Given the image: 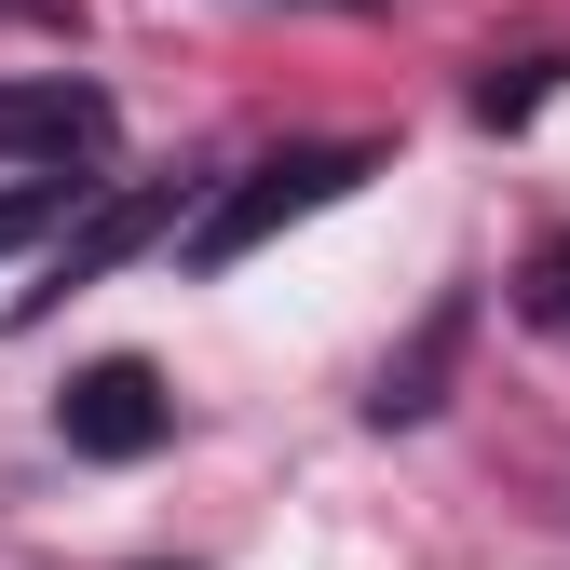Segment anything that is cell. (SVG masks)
I'll list each match as a JSON object with an SVG mask.
<instances>
[{
	"mask_svg": "<svg viewBox=\"0 0 570 570\" xmlns=\"http://www.w3.org/2000/svg\"><path fill=\"white\" fill-rule=\"evenodd\" d=\"M68 190H82V177H14V190H0V258H28L41 232H68Z\"/></svg>",
	"mask_w": 570,
	"mask_h": 570,
	"instance_id": "cell-5",
	"label": "cell"
},
{
	"mask_svg": "<svg viewBox=\"0 0 570 570\" xmlns=\"http://www.w3.org/2000/svg\"><path fill=\"white\" fill-rule=\"evenodd\" d=\"M96 150H109V96L96 82H0V164L68 177V164H96Z\"/></svg>",
	"mask_w": 570,
	"mask_h": 570,
	"instance_id": "cell-4",
	"label": "cell"
},
{
	"mask_svg": "<svg viewBox=\"0 0 570 570\" xmlns=\"http://www.w3.org/2000/svg\"><path fill=\"white\" fill-rule=\"evenodd\" d=\"M367 164H381L367 136H326V150H272V164H245V177H232V190H218V204H204V218L177 232V272H245L272 232H299L313 204H340Z\"/></svg>",
	"mask_w": 570,
	"mask_h": 570,
	"instance_id": "cell-1",
	"label": "cell"
},
{
	"mask_svg": "<svg viewBox=\"0 0 570 570\" xmlns=\"http://www.w3.org/2000/svg\"><path fill=\"white\" fill-rule=\"evenodd\" d=\"M28 14H41V0H28Z\"/></svg>",
	"mask_w": 570,
	"mask_h": 570,
	"instance_id": "cell-7",
	"label": "cell"
},
{
	"mask_svg": "<svg viewBox=\"0 0 570 570\" xmlns=\"http://www.w3.org/2000/svg\"><path fill=\"white\" fill-rule=\"evenodd\" d=\"M150 232H177V190H109V204H96L82 232H55V258H41V285H14V326H41L55 299H82L96 272H122L136 245H150Z\"/></svg>",
	"mask_w": 570,
	"mask_h": 570,
	"instance_id": "cell-3",
	"label": "cell"
},
{
	"mask_svg": "<svg viewBox=\"0 0 570 570\" xmlns=\"http://www.w3.org/2000/svg\"><path fill=\"white\" fill-rule=\"evenodd\" d=\"M55 435L82 449V462H150V449L177 435V394L136 367V353H109V367H82V381L55 394Z\"/></svg>",
	"mask_w": 570,
	"mask_h": 570,
	"instance_id": "cell-2",
	"label": "cell"
},
{
	"mask_svg": "<svg viewBox=\"0 0 570 570\" xmlns=\"http://www.w3.org/2000/svg\"><path fill=\"white\" fill-rule=\"evenodd\" d=\"M517 313H530L543 340H570V232H557V245H543V258L517 272Z\"/></svg>",
	"mask_w": 570,
	"mask_h": 570,
	"instance_id": "cell-6",
	"label": "cell"
}]
</instances>
